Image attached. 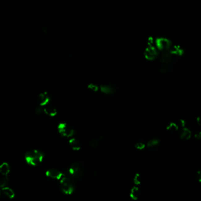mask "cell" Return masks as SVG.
I'll use <instances>...</instances> for the list:
<instances>
[{
	"label": "cell",
	"mask_w": 201,
	"mask_h": 201,
	"mask_svg": "<svg viewBox=\"0 0 201 201\" xmlns=\"http://www.w3.org/2000/svg\"><path fill=\"white\" fill-rule=\"evenodd\" d=\"M65 176L70 178L74 182L80 179L83 174V169L78 162H74L64 171Z\"/></svg>",
	"instance_id": "obj_1"
},
{
	"label": "cell",
	"mask_w": 201,
	"mask_h": 201,
	"mask_svg": "<svg viewBox=\"0 0 201 201\" xmlns=\"http://www.w3.org/2000/svg\"><path fill=\"white\" fill-rule=\"evenodd\" d=\"M44 155L39 150H31L28 151L25 155V160L30 165L36 166L40 165L44 159Z\"/></svg>",
	"instance_id": "obj_2"
},
{
	"label": "cell",
	"mask_w": 201,
	"mask_h": 201,
	"mask_svg": "<svg viewBox=\"0 0 201 201\" xmlns=\"http://www.w3.org/2000/svg\"><path fill=\"white\" fill-rule=\"evenodd\" d=\"M75 182L66 177L60 180V190L65 195H71L75 190Z\"/></svg>",
	"instance_id": "obj_3"
},
{
	"label": "cell",
	"mask_w": 201,
	"mask_h": 201,
	"mask_svg": "<svg viewBox=\"0 0 201 201\" xmlns=\"http://www.w3.org/2000/svg\"><path fill=\"white\" fill-rule=\"evenodd\" d=\"M155 44L157 48L164 52L169 51L172 47L171 41L165 38H157L155 41Z\"/></svg>",
	"instance_id": "obj_4"
},
{
	"label": "cell",
	"mask_w": 201,
	"mask_h": 201,
	"mask_svg": "<svg viewBox=\"0 0 201 201\" xmlns=\"http://www.w3.org/2000/svg\"><path fill=\"white\" fill-rule=\"evenodd\" d=\"M58 128L59 134L64 137L72 138L75 134L74 130L71 126L66 124H60Z\"/></svg>",
	"instance_id": "obj_5"
},
{
	"label": "cell",
	"mask_w": 201,
	"mask_h": 201,
	"mask_svg": "<svg viewBox=\"0 0 201 201\" xmlns=\"http://www.w3.org/2000/svg\"><path fill=\"white\" fill-rule=\"evenodd\" d=\"M158 55V50L154 45L148 46L144 53L145 57L149 61H152L156 58Z\"/></svg>",
	"instance_id": "obj_6"
},
{
	"label": "cell",
	"mask_w": 201,
	"mask_h": 201,
	"mask_svg": "<svg viewBox=\"0 0 201 201\" xmlns=\"http://www.w3.org/2000/svg\"><path fill=\"white\" fill-rule=\"evenodd\" d=\"M45 175L47 177L53 179L61 180L62 177H65L64 173L60 171L57 169H49L45 172Z\"/></svg>",
	"instance_id": "obj_7"
},
{
	"label": "cell",
	"mask_w": 201,
	"mask_h": 201,
	"mask_svg": "<svg viewBox=\"0 0 201 201\" xmlns=\"http://www.w3.org/2000/svg\"><path fill=\"white\" fill-rule=\"evenodd\" d=\"M38 100L39 102L40 105L41 107H44L45 105L49 104L50 101V96L47 92H42L39 95Z\"/></svg>",
	"instance_id": "obj_8"
},
{
	"label": "cell",
	"mask_w": 201,
	"mask_h": 201,
	"mask_svg": "<svg viewBox=\"0 0 201 201\" xmlns=\"http://www.w3.org/2000/svg\"><path fill=\"white\" fill-rule=\"evenodd\" d=\"M43 110L44 113L51 117L55 116L57 113V109L53 107V105H50L49 104L43 107Z\"/></svg>",
	"instance_id": "obj_9"
},
{
	"label": "cell",
	"mask_w": 201,
	"mask_h": 201,
	"mask_svg": "<svg viewBox=\"0 0 201 201\" xmlns=\"http://www.w3.org/2000/svg\"><path fill=\"white\" fill-rule=\"evenodd\" d=\"M172 60H173L172 54L170 53L169 51L164 52V53L162 54L161 57V62L164 65V64L171 65Z\"/></svg>",
	"instance_id": "obj_10"
},
{
	"label": "cell",
	"mask_w": 201,
	"mask_h": 201,
	"mask_svg": "<svg viewBox=\"0 0 201 201\" xmlns=\"http://www.w3.org/2000/svg\"><path fill=\"white\" fill-rule=\"evenodd\" d=\"M100 89H101L102 92L108 95L113 94L116 91L115 88L111 85H101L100 87Z\"/></svg>",
	"instance_id": "obj_11"
},
{
	"label": "cell",
	"mask_w": 201,
	"mask_h": 201,
	"mask_svg": "<svg viewBox=\"0 0 201 201\" xmlns=\"http://www.w3.org/2000/svg\"><path fill=\"white\" fill-rule=\"evenodd\" d=\"M11 171V166L7 162H3L0 165V173L2 176H8Z\"/></svg>",
	"instance_id": "obj_12"
},
{
	"label": "cell",
	"mask_w": 201,
	"mask_h": 201,
	"mask_svg": "<svg viewBox=\"0 0 201 201\" xmlns=\"http://www.w3.org/2000/svg\"><path fill=\"white\" fill-rule=\"evenodd\" d=\"M2 192L3 194L5 196H6V197L8 198L9 199H13L15 196L14 190L11 189V188H9L7 186L2 188Z\"/></svg>",
	"instance_id": "obj_13"
},
{
	"label": "cell",
	"mask_w": 201,
	"mask_h": 201,
	"mask_svg": "<svg viewBox=\"0 0 201 201\" xmlns=\"http://www.w3.org/2000/svg\"><path fill=\"white\" fill-rule=\"evenodd\" d=\"M70 145L73 150L78 151L81 148V143L76 138H71L70 140Z\"/></svg>",
	"instance_id": "obj_14"
},
{
	"label": "cell",
	"mask_w": 201,
	"mask_h": 201,
	"mask_svg": "<svg viewBox=\"0 0 201 201\" xmlns=\"http://www.w3.org/2000/svg\"><path fill=\"white\" fill-rule=\"evenodd\" d=\"M139 190L138 187L134 186L130 190V198L134 201L137 200L139 197Z\"/></svg>",
	"instance_id": "obj_15"
},
{
	"label": "cell",
	"mask_w": 201,
	"mask_h": 201,
	"mask_svg": "<svg viewBox=\"0 0 201 201\" xmlns=\"http://www.w3.org/2000/svg\"><path fill=\"white\" fill-rule=\"evenodd\" d=\"M191 136V132L188 129L183 128L181 132V138L183 139H188Z\"/></svg>",
	"instance_id": "obj_16"
},
{
	"label": "cell",
	"mask_w": 201,
	"mask_h": 201,
	"mask_svg": "<svg viewBox=\"0 0 201 201\" xmlns=\"http://www.w3.org/2000/svg\"><path fill=\"white\" fill-rule=\"evenodd\" d=\"M9 182V178L8 176H2L0 177V188H3L6 186Z\"/></svg>",
	"instance_id": "obj_17"
},
{
	"label": "cell",
	"mask_w": 201,
	"mask_h": 201,
	"mask_svg": "<svg viewBox=\"0 0 201 201\" xmlns=\"http://www.w3.org/2000/svg\"><path fill=\"white\" fill-rule=\"evenodd\" d=\"M159 143V141L156 139H152L150 140L147 143V146L148 147H154L158 145Z\"/></svg>",
	"instance_id": "obj_18"
},
{
	"label": "cell",
	"mask_w": 201,
	"mask_h": 201,
	"mask_svg": "<svg viewBox=\"0 0 201 201\" xmlns=\"http://www.w3.org/2000/svg\"><path fill=\"white\" fill-rule=\"evenodd\" d=\"M133 181H134V183H135L136 185H139L141 183V177L140 174L136 173V175L134 177Z\"/></svg>",
	"instance_id": "obj_19"
},
{
	"label": "cell",
	"mask_w": 201,
	"mask_h": 201,
	"mask_svg": "<svg viewBox=\"0 0 201 201\" xmlns=\"http://www.w3.org/2000/svg\"><path fill=\"white\" fill-rule=\"evenodd\" d=\"M88 88L94 92H97L100 90V87L94 83H90L88 86Z\"/></svg>",
	"instance_id": "obj_20"
},
{
	"label": "cell",
	"mask_w": 201,
	"mask_h": 201,
	"mask_svg": "<svg viewBox=\"0 0 201 201\" xmlns=\"http://www.w3.org/2000/svg\"><path fill=\"white\" fill-rule=\"evenodd\" d=\"M178 126H177V125L176 124H171L169 125L168 128V130L171 131V132H175L178 130Z\"/></svg>",
	"instance_id": "obj_21"
},
{
	"label": "cell",
	"mask_w": 201,
	"mask_h": 201,
	"mask_svg": "<svg viewBox=\"0 0 201 201\" xmlns=\"http://www.w3.org/2000/svg\"><path fill=\"white\" fill-rule=\"evenodd\" d=\"M171 65H168V64H164L161 67L160 70L162 72H167L171 70Z\"/></svg>",
	"instance_id": "obj_22"
},
{
	"label": "cell",
	"mask_w": 201,
	"mask_h": 201,
	"mask_svg": "<svg viewBox=\"0 0 201 201\" xmlns=\"http://www.w3.org/2000/svg\"><path fill=\"white\" fill-rule=\"evenodd\" d=\"M145 147V145L142 142H138L135 144V148L138 150H142Z\"/></svg>",
	"instance_id": "obj_23"
},
{
	"label": "cell",
	"mask_w": 201,
	"mask_h": 201,
	"mask_svg": "<svg viewBox=\"0 0 201 201\" xmlns=\"http://www.w3.org/2000/svg\"><path fill=\"white\" fill-rule=\"evenodd\" d=\"M98 143H99V142H98V139H93L91 141V145L92 147H96L98 145Z\"/></svg>",
	"instance_id": "obj_24"
},
{
	"label": "cell",
	"mask_w": 201,
	"mask_h": 201,
	"mask_svg": "<svg viewBox=\"0 0 201 201\" xmlns=\"http://www.w3.org/2000/svg\"><path fill=\"white\" fill-rule=\"evenodd\" d=\"M196 178L199 182H201V171H198L196 174Z\"/></svg>",
	"instance_id": "obj_25"
},
{
	"label": "cell",
	"mask_w": 201,
	"mask_h": 201,
	"mask_svg": "<svg viewBox=\"0 0 201 201\" xmlns=\"http://www.w3.org/2000/svg\"><path fill=\"white\" fill-rule=\"evenodd\" d=\"M195 137L196 139H201V132H198L196 134Z\"/></svg>",
	"instance_id": "obj_26"
},
{
	"label": "cell",
	"mask_w": 201,
	"mask_h": 201,
	"mask_svg": "<svg viewBox=\"0 0 201 201\" xmlns=\"http://www.w3.org/2000/svg\"><path fill=\"white\" fill-rule=\"evenodd\" d=\"M198 122L199 124L201 125V117H199V118H198Z\"/></svg>",
	"instance_id": "obj_27"
},
{
	"label": "cell",
	"mask_w": 201,
	"mask_h": 201,
	"mask_svg": "<svg viewBox=\"0 0 201 201\" xmlns=\"http://www.w3.org/2000/svg\"><path fill=\"white\" fill-rule=\"evenodd\" d=\"M0 195H1V191H0Z\"/></svg>",
	"instance_id": "obj_28"
}]
</instances>
